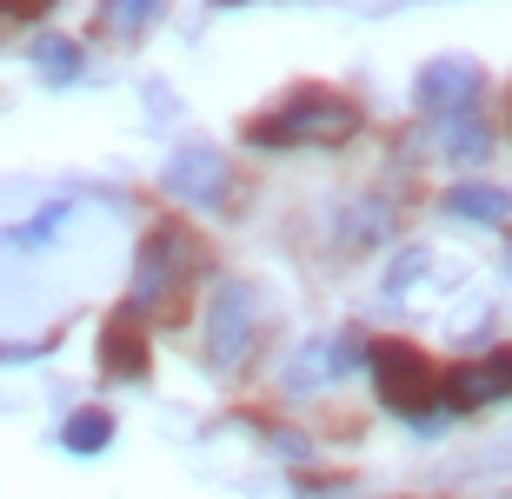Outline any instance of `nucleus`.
<instances>
[{
	"mask_svg": "<svg viewBox=\"0 0 512 499\" xmlns=\"http://www.w3.org/2000/svg\"><path fill=\"white\" fill-rule=\"evenodd\" d=\"M107 20H114V27H140V20H153V7H114Z\"/></svg>",
	"mask_w": 512,
	"mask_h": 499,
	"instance_id": "4468645a",
	"label": "nucleus"
},
{
	"mask_svg": "<svg viewBox=\"0 0 512 499\" xmlns=\"http://www.w3.org/2000/svg\"><path fill=\"white\" fill-rule=\"evenodd\" d=\"M100 366H107L114 380H140V373H147V340H140V327H133V307L107 327V340H100Z\"/></svg>",
	"mask_w": 512,
	"mask_h": 499,
	"instance_id": "6e6552de",
	"label": "nucleus"
},
{
	"mask_svg": "<svg viewBox=\"0 0 512 499\" xmlns=\"http://www.w3.org/2000/svg\"><path fill=\"white\" fill-rule=\"evenodd\" d=\"M373 386H380V400L393 406V413H413L419 426H426V413L439 406V373L426 360H419L413 346H399V340H380L373 353Z\"/></svg>",
	"mask_w": 512,
	"mask_h": 499,
	"instance_id": "f03ea898",
	"label": "nucleus"
},
{
	"mask_svg": "<svg viewBox=\"0 0 512 499\" xmlns=\"http://www.w3.org/2000/svg\"><path fill=\"white\" fill-rule=\"evenodd\" d=\"M107 440H114V420H107L100 406H87V413H74V420L60 426V446H67V453H100Z\"/></svg>",
	"mask_w": 512,
	"mask_h": 499,
	"instance_id": "9b49d317",
	"label": "nucleus"
},
{
	"mask_svg": "<svg viewBox=\"0 0 512 499\" xmlns=\"http://www.w3.org/2000/svg\"><path fill=\"white\" fill-rule=\"evenodd\" d=\"M446 207H453L459 220H506L512 193L506 187H453V193H446Z\"/></svg>",
	"mask_w": 512,
	"mask_h": 499,
	"instance_id": "1a4fd4ad",
	"label": "nucleus"
},
{
	"mask_svg": "<svg viewBox=\"0 0 512 499\" xmlns=\"http://www.w3.org/2000/svg\"><path fill=\"white\" fill-rule=\"evenodd\" d=\"M446 147H453V160H479V154H486V127H479L473 114L446 120Z\"/></svg>",
	"mask_w": 512,
	"mask_h": 499,
	"instance_id": "ddd939ff",
	"label": "nucleus"
},
{
	"mask_svg": "<svg viewBox=\"0 0 512 499\" xmlns=\"http://www.w3.org/2000/svg\"><path fill=\"white\" fill-rule=\"evenodd\" d=\"M160 187L173 200H187V207H220L227 200V160L213 154V147H180L160 173Z\"/></svg>",
	"mask_w": 512,
	"mask_h": 499,
	"instance_id": "423d86ee",
	"label": "nucleus"
},
{
	"mask_svg": "<svg viewBox=\"0 0 512 499\" xmlns=\"http://www.w3.org/2000/svg\"><path fill=\"white\" fill-rule=\"evenodd\" d=\"M253 346V287L227 280V287L213 293V313H207V360L227 373V366L247 360Z\"/></svg>",
	"mask_w": 512,
	"mask_h": 499,
	"instance_id": "39448f33",
	"label": "nucleus"
},
{
	"mask_svg": "<svg viewBox=\"0 0 512 499\" xmlns=\"http://www.w3.org/2000/svg\"><path fill=\"white\" fill-rule=\"evenodd\" d=\"M34 67H40L47 80H74V74H80L74 40H40V47H34Z\"/></svg>",
	"mask_w": 512,
	"mask_h": 499,
	"instance_id": "f8f14e48",
	"label": "nucleus"
},
{
	"mask_svg": "<svg viewBox=\"0 0 512 499\" xmlns=\"http://www.w3.org/2000/svg\"><path fill=\"white\" fill-rule=\"evenodd\" d=\"M353 134H360V107L333 100V94L286 100L280 114H266L247 127L253 147H333V140H353Z\"/></svg>",
	"mask_w": 512,
	"mask_h": 499,
	"instance_id": "f257e3e1",
	"label": "nucleus"
},
{
	"mask_svg": "<svg viewBox=\"0 0 512 499\" xmlns=\"http://www.w3.org/2000/svg\"><path fill=\"white\" fill-rule=\"evenodd\" d=\"M340 353H346L340 340H313V346H300V360H293V373H286V386H293V393H306V386L333 380V360H340Z\"/></svg>",
	"mask_w": 512,
	"mask_h": 499,
	"instance_id": "9d476101",
	"label": "nucleus"
},
{
	"mask_svg": "<svg viewBox=\"0 0 512 499\" xmlns=\"http://www.w3.org/2000/svg\"><path fill=\"white\" fill-rule=\"evenodd\" d=\"M479 87H486V74H479V60H466V54H446V60H426V67H419V107H426V114L466 120Z\"/></svg>",
	"mask_w": 512,
	"mask_h": 499,
	"instance_id": "7ed1b4c3",
	"label": "nucleus"
},
{
	"mask_svg": "<svg viewBox=\"0 0 512 499\" xmlns=\"http://www.w3.org/2000/svg\"><path fill=\"white\" fill-rule=\"evenodd\" d=\"M439 400L446 406H486V400H512V353H486L473 366H453L446 380H439Z\"/></svg>",
	"mask_w": 512,
	"mask_h": 499,
	"instance_id": "0eeeda50",
	"label": "nucleus"
},
{
	"mask_svg": "<svg viewBox=\"0 0 512 499\" xmlns=\"http://www.w3.org/2000/svg\"><path fill=\"white\" fill-rule=\"evenodd\" d=\"M187 253L193 240L180 227H153L140 240V267H133V307H153V300H167L180 287V273H187Z\"/></svg>",
	"mask_w": 512,
	"mask_h": 499,
	"instance_id": "20e7f679",
	"label": "nucleus"
}]
</instances>
